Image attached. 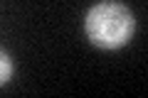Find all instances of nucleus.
I'll list each match as a JSON object with an SVG mask.
<instances>
[{"instance_id":"nucleus-2","label":"nucleus","mask_w":148,"mask_h":98,"mask_svg":"<svg viewBox=\"0 0 148 98\" xmlns=\"http://www.w3.org/2000/svg\"><path fill=\"white\" fill-rule=\"evenodd\" d=\"M10 76H12V59L8 52L0 49V86L10 81Z\"/></svg>"},{"instance_id":"nucleus-1","label":"nucleus","mask_w":148,"mask_h":98,"mask_svg":"<svg viewBox=\"0 0 148 98\" xmlns=\"http://www.w3.org/2000/svg\"><path fill=\"white\" fill-rule=\"evenodd\" d=\"M86 37L99 49H119L136 32L133 12L119 0H101L84 17Z\"/></svg>"}]
</instances>
